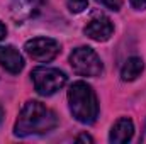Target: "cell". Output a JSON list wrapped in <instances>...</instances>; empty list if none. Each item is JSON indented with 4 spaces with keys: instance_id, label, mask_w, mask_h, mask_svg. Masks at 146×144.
<instances>
[{
    "instance_id": "cell-12",
    "label": "cell",
    "mask_w": 146,
    "mask_h": 144,
    "mask_svg": "<svg viewBox=\"0 0 146 144\" xmlns=\"http://www.w3.org/2000/svg\"><path fill=\"white\" fill-rule=\"evenodd\" d=\"M97 2H99L100 5L110 9V10H119L121 5H122V0H97Z\"/></svg>"
},
{
    "instance_id": "cell-5",
    "label": "cell",
    "mask_w": 146,
    "mask_h": 144,
    "mask_svg": "<svg viewBox=\"0 0 146 144\" xmlns=\"http://www.w3.org/2000/svg\"><path fill=\"white\" fill-rule=\"evenodd\" d=\"M26 53L39 63H49L60 54V44L51 37H34L24 44Z\"/></svg>"
},
{
    "instance_id": "cell-16",
    "label": "cell",
    "mask_w": 146,
    "mask_h": 144,
    "mask_svg": "<svg viewBox=\"0 0 146 144\" xmlns=\"http://www.w3.org/2000/svg\"><path fill=\"white\" fill-rule=\"evenodd\" d=\"M141 143L146 144V122H145V129H143V136H141Z\"/></svg>"
},
{
    "instance_id": "cell-8",
    "label": "cell",
    "mask_w": 146,
    "mask_h": 144,
    "mask_svg": "<svg viewBox=\"0 0 146 144\" xmlns=\"http://www.w3.org/2000/svg\"><path fill=\"white\" fill-rule=\"evenodd\" d=\"M134 134V124L129 117H121L110 129L109 141L112 144H124L133 139Z\"/></svg>"
},
{
    "instance_id": "cell-17",
    "label": "cell",
    "mask_w": 146,
    "mask_h": 144,
    "mask_svg": "<svg viewBox=\"0 0 146 144\" xmlns=\"http://www.w3.org/2000/svg\"><path fill=\"white\" fill-rule=\"evenodd\" d=\"M2 122H3V108L0 105V126H2Z\"/></svg>"
},
{
    "instance_id": "cell-2",
    "label": "cell",
    "mask_w": 146,
    "mask_h": 144,
    "mask_svg": "<svg viewBox=\"0 0 146 144\" xmlns=\"http://www.w3.org/2000/svg\"><path fill=\"white\" fill-rule=\"evenodd\" d=\"M72 115L82 124H94L99 115V102L94 88L85 81H75L68 90Z\"/></svg>"
},
{
    "instance_id": "cell-14",
    "label": "cell",
    "mask_w": 146,
    "mask_h": 144,
    "mask_svg": "<svg viewBox=\"0 0 146 144\" xmlns=\"http://www.w3.org/2000/svg\"><path fill=\"white\" fill-rule=\"evenodd\" d=\"M75 141H76V143H94V139H92L88 134H80V136H76Z\"/></svg>"
},
{
    "instance_id": "cell-9",
    "label": "cell",
    "mask_w": 146,
    "mask_h": 144,
    "mask_svg": "<svg viewBox=\"0 0 146 144\" xmlns=\"http://www.w3.org/2000/svg\"><path fill=\"white\" fill-rule=\"evenodd\" d=\"M42 0H12L10 2V12H12V17L19 22L33 17L39 10Z\"/></svg>"
},
{
    "instance_id": "cell-6",
    "label": "cell",
    "mask_w": 146,
    "mask_h": 144,
    "mask_svg": "<svg viewBox=\"0 0 146 144\" xmlns=\"http://www.w3.org/2000/svg\"><path fill=\"white\" fill-rule=\"evenodd\" d=\"M83 32H85V36L90 37L92 41L104 42V41H107V39L112 36V32H114V24H112V20H110L107 15H104V14H95V15L88 20V24L85 26Z\"/></svg>"
},
{
    "instance_id": "cell-4",
    "label": "cell",
    "mask_w": 146,
    "mask_h": 144,
    "mask_svg": "<svg viewBox=\"0 0 146 144\" xmlns=\"http://www.w3.org/2000/svg\"><path fill=\"white\" fill-rule=\"evenodd\" d=\"M31 76H33L36 92L42 97H51L66 85V75L56 68L37 66L33 70Z\"/></svg>"
},
{
    "instance_id": "cell-1",
    "label": "cell",
    "mask_w": 146,
    "mask_h": 144,
    "mask_svg": "<svg viewBox=\"0 0 146 144\" xmlns=\"http://www.w3.org/2000/svg\"><path fill=\"white\" fill-rule=\"evenodd\" d=\"M58 126L56 114L42 105L41 102L29 100L21 108L19 117L14 126V134L17 137H27V136H41L48 134Z\"/></svg>"
},
{
    "instance_id": "cell-3",
    "label": "cell",
    "mask_w": 146,
    "mask_h": 144,
    "mask_svg": "<svg viewBox=\"0 0 146 144\" xmlns=\"http://www.w3.org/2000/svg\"><path fill=\"white\" fill-rule=\"evenodd\" d=\"M70 65L78 76L95 78V76H100L104 71V65L99 54L88 46H80L73 49V53L70 54Z\"/></svg>"
},
{
    "instance_id": "cell-11",
    "label": "cell",
    "mask_w": 146,
    "mask_h": 144,
    "mask_svg": "<svg viewBox=\"0 0 146 144\" xmlns=\"http://www.w3.org/2000/svg\"><path fill=\"white\" fill-rule=\"evenodd\" d=\"M66 7L72 14H80L88 7V0H66Z\"/></svg>"
},
{
    "instance_id": "cell-10",
    "label": "cell",
    "mask_w": 146,
    "mask_h": 144,
    "mask_svg": "<svg viewBox=\"0 0 146 144\" xmlns=\"http://www.w3.org/2000/svg\"><path fill=\"white\" fill-rule=\"evenodd\" d=\"M145 70V63L141 58L138 56H131L126 59V63L122 65V70H121V78L122 81H133L136 80Z\"/></svg>"
},
{
    "instance_id": "cell-15",
    "label": "cell",
    "mask_w": 146,
    "mask_h": 144,
    "mask_svg": "<svg viewBox=\"0 0 146 144\" xmlns=\"http://www.w3.org/2000/svg\"><path fill=\"white\" fill-rule=\"evenodd\" d=\"M5 36H7V27H5V26L0 22V41H2Z\"/></svg>"
},
{
    "instance_id": "cell-13",
    "label": "cell",
    "mask_w": 146,
    "mask_h": 144,
    "mask_svg": "<svg viewBox=\"0 0 146 144\" xmlns=\"http://www.w3.org/2000/svg\"><path fill=\"white\" fill-rule=\"evenodd\" d=\"M129 2L136 10H145L146 9V0H129Z\"/></svg>"
},
{
    "instance_id": "cell-7",
    "label": "cell",
    "mask_w": 146,
    "mask_h": 144,
    "mask_svg": "<svg viewBox=\"0 0 146 144\" xmlns=\"http://www.w3.org/2000/svg\"><path fill=\"white\" fill-rule=\"evenodd\" d=\"M0 65L9 73L17 75L24 68V58L14 46H0Z\"/></svg>"
}]
</instances>
